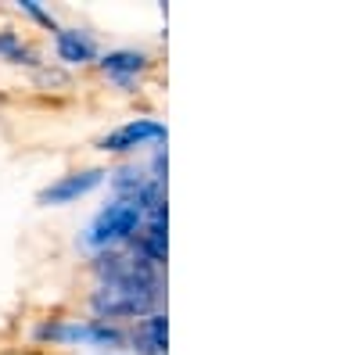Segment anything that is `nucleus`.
<instances>
[{
  "label": "nucleus",
  "mask_w": 359,
  "mask_h": 355,
  "mask_svg": "<svg viewBox=\"0 0 359 355\" xmlns=\"http://www.w3.org/2000/svg\"><path fill=\"white\" fill-rule=\"evenodd\" d=\"M158 298V280L155 270H140L130 277H118V280H104L101 291L94 294V309L104 319H123V316H137L147 312Z\"/></svg>",
  "instance_id": "f257e3e1"
},
{
  "label": "nucleus",
  "mask_w": 359,
  "mask_h": 355,
  "mask_svg": "<svg viewBox=\"0 0 359 355\" xmlns=\"http://www.w3.org/2000/svg\"><path fill=\"white\" fill-rule=\"evenodd\" d=\"M140 226H144L140 201L118 197V201L108 204V209H104L94 223H90L86 244H90V248H111V244H118V241H126V237H133Z\"/></svg>",
  "instance_id": "f03ea898"
},
{
  "label": "nucleus",
  "mask_w": 359,
  "mask_h": 355,
  "mask_svg": "<svg viewBox=\"0 0 359 355\" xmlns=\"http://www.w3.org/2000/svg\"><path fill=\"white\" fill-rule=\"evenodd\" d=\"M40 337H50V341H83V344H101V348H118L126 337L118 334V330H111L108 323H69V327H43L40 330Z\"/></svg>",
  "instance_id": "7ed1b4c3"
},
{
  "label": "nucleus",
  "mask_w": 359,
  "mask_h": 355,
  "mask_svg": "<svg viewBox=\"0 0 359 355\" xmlns=\"http://www.w3.org/2000/svg\"><path fill=\"white\" fill-rule=\"evenodd\" d=\"M147 140H165V126L155 123V118H137V123H126V126L111 130L101 140V147L104 151H130V147H140Z\"/></svg>",
  "instance_id": "20e7f679"
},
{
  "label": "nucleus",
  "mask_w": 359,
  "mask_h": 355,
  "mask_svg": "<svg viewBox=\"0 0 359 355\" xmlns=\"http://www.w3.org/2000/svg\"><path fill=\"white\" fill-rule=\"evenodd\" d=\"M101 180H104L101 169L72 172V176H65V180H57L54 187H47V190L40 194V201H43V204H65V201H72V197H83L86 190H94Z\"/></svg>",
  "instance_id": "39448f33"
},
{
  "label": "nucleus",
  "mask_w": 359,
  "mask_h": 355,
  "mask_svg": "<svg viewBox=\"0 0 359 355\" xmlns=\"http://www.w3.org/2000/svg\"><path fill=\"white\" fill-rule=\"evenodd\" d=\"M57 54H62V62L79 65V62H90V57L97 54V47L86 33H79V29H62V33H57Z\"/></svg>",
  "instance_id": "423d86ee"
},
{
  "label": "nucleus",
  "mask_w": 359,
  "mask_h": 355,
  "mask_svg": "<svg viewBox=\"0 0 359 355\" xmlns=\"http://www.w3.org/2000/svg\"><path fill=\"white\" fill-rule=\"evenodd\" d=\"M144 62H147V57L137 54V50H111L104 62H101V69H104L111 79H118V83H130V79L144 69Z\"/></svg>",
  "instance_id": "0eeeda50"
},
{
  "label": "nucleus",
  "mask_w": 359,
  "mask_h": 355,
  "mask_svg": "<svg viewBox=\"0 0 359 355\" xmlns=\"http://www.w3.org/2000/svg\"><path fill=\"white\" fill-rule=\"evenodd\" d=\"M137 341H140V351H147V355H162V351H165V316L144 319V327L137 330Z\"/></svg>",
  "instance_id": "6e6552de"
},
{
  "label": "nucleus",
  "mask_w": 359,
  "mask_h": 355,
  "mask_svg": "<svg viewBox=\"0 0 359 355\" xmlns=\"http://www.w3.org/2000/svg\"><path fill=\"white\" fill-rule=\"evenodd\" d=\"M0 54L11 57V62H25V65H33V50H29L15 33H0Z\"/></svg>",
  "instance_id": "1a4fd4ad"
},
{
  "label": "nucleus",
  "mask_w": 359,
  "mask_h": 355,
  "mask_svg": "<svg viewBox=\"0 0 359 355\" xmlns=\"http://www.w3.org/2000/svg\"><path fill=\"white\" fill-rule=\"evenodd\" d=\"M22 8H25V11H29V15H33V18H40V22H43V25H54V18H50V15H47V11H40V8H36V4H33V0H25V4H22Z\"/></svg>",
  "instance_id": "9d476101"
}]
</instances>
